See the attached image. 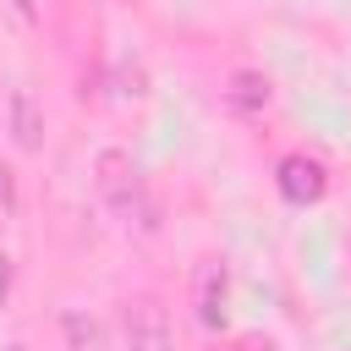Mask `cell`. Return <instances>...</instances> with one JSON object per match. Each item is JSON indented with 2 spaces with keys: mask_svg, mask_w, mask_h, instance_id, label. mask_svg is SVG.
Wrapping results in <instances>:
<instances>
[{
  "mask_svg": "<svg viewBox=\"0 0 351 351\" xmlns=\"http://www.w3.org/2000/svg\"><path fill=\"white\" fill-rule=\"evenodd\" d=\"M121 346L126 351H170V318L154 296H137L126 302L121 313Z\"/></svg>",
  "mask_w": 351,
  "mask_h": 351,
  "instance_id": "cell-2",
  "label": "cell"
},
{
  "mask_svg": "<svg viewBox=\"0 0 351 351\" xmlns=\"http://www.w3.org/2000/svg\"><path fill=\"white\" fill-rule=\"evenodd\" d=\"M5 291H11V258L0 252V302H5Z\"/></svg>",
  "mask_w": 351,
  "mask_h": 351,
  "instance_id": "cell-8",
  "label": "cell"
},
{
  "mask_svg": "<svg viewBox=\"0 0 351 351\" xmlns=\"http://www.w3.org/2000/svg\"><path fill=\"white\" fill-rule=\"evenodd\" d=\"M99 192H104V203L132 225H154V197H148V186H143V176H137V165L126 159V154H99Z\"/></svg>",
  "mask_w": 351,
  "mask_h": 351,
  "instance_id": "cell-1",
  "label": "cell"
},
{
  "mask_svg": "<svg viewBox=\"0 0 351 351\" xmlns=\"http://www.w3.org/2000/svg\"><path fill=\"white\" fill-rule=\"evenodd\" d=\"M16 11H33V0H16Z\"/></svg>",
  "mask_w": 351,
  "mask_h": 351,
  "instance_id": "cell-9",
  "label": "cell"
},
{
  "mask_svg": "<svg viewBox=\"0 0 351 351\" xmlns=\"http://www.w3.org/2000/svg\"><path fill=\"white\" fill-rule=\"evenodd\" d=\"M225 263H203L197 269V324L203 329H219L225 324Z\"/></svg>",
  "mask_w": 351,
  "mask_h": 351,
  "instance_id": "cell-4",
  "label": "cell"
},
{
  "mask_svg": "<svg viewBox=\"0 0 351 351\" xmlns=\"http://www.w3.org/2000/svg\"><path fill=\"white\" fill-rule=\"evenodd\" d=\"M5 208H11V170L0 165V214H5Z\"/></svg>",
  "mask_w": 351,
  "mask_h": 351,
  "instance_id": "cell-7",
  "label": "cell"
},
{
  "mask_svg": "<svg viewBox=\"0 0 351 351\" xmlns=\"http://www.w3.org/2000/svg\"><path fill=\"white\" fill-rule=\"evenodd\" d=\"M11 132H16V143H22V148H38L44 121H38V110H33V93H27V88H16V93H11Z\"/></svg>",
  "mask_w": 351,
  "mask_h": 351,
  "instance_id": "cell-5",
  "label": "cell"
},
{
  "mask_svg": "<svg viewBox=\"0 0 351 351\" xmlns=\"http://www.w3.org/2000/svg\"><path fill=\"white\" fill-rule=\"evenodd\" d=\"M230 104H236V110H263V104H269V77L236 71V77H230Z\"/></svg>",
  "mask_w": 351,
  "mask_h": 351,
  "instance_id": "cell-6",
  "label": "cell"
},
{
  "mask_svg": "<svg viewBox=\"0 0 351 351\" xmlns=\"http://www.w3.org/2000/svg\"><path fill=\"white\" fill-rule=\"evenodd\" d=\"M274 186H280L285 203L307 208V203H318V197L329 192V170H324L318 159H307V154H285V159L274 165Z\"/></svg>",
  "mask_w": 351,
  "mask_h": 351,
  "instance_id": "cell-3",
  "label": "cell"
}]
</instances>
